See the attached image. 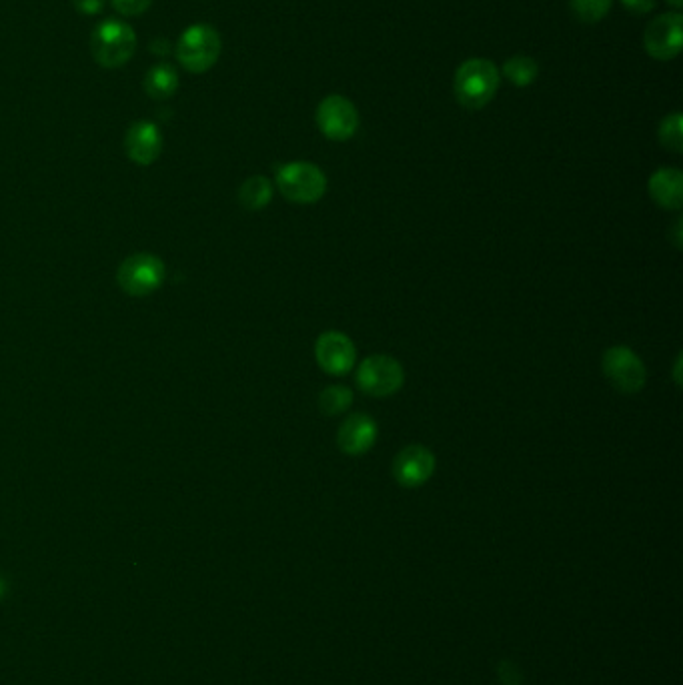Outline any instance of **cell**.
Instances as JSON below:
<instances>
[{
  "label": "cell",
  "instance_id": "19",
  "mask_svg": "<svg viewBox=\"0 0 683 685\" xmlns=\"http://www.w3.org/2000/svg\"><path fill=\"white\" fill-rule=\"evenodd\" d=\"M659 143L673 153L683 151V119L679 113H671L661 121Z\"/></svg>",
  "mask_w": 683,
  "mask_h": 685
},
{
  "label": "cell",
  "instance_id": "20",
  "mask_svg": "<svg viewBox=\"0 0 683 685\" xmlns=\"http://www.w3.org/2000/svg\"><path fill=\"white\" fill-rule=\"evenodd\" d=\"M613 0H571L575 17L583 23H597L607 17Z\"/></svg>",
  "mask_w": 683,
  "mask_h": 685
},
{
  "label": "cell",
  "instance_id": "13",
  "mask_svg": "<svg viewBox=\"0 0 683 685\" xmlns=\"http://www.w3.org/2000/svg\"><path fill=\"white\" fill-rule=\"evenodd\" d=\"M125 149H127V155L133 163L143 165V167L153 165L161 157L163 135H161L157 125L147 123V121H139L127 131Z\"/></svg>",
  "mask_w": 683,
  "mask_h": 685
},
{
  "label": "cell",
  "instance_id": "17",
  "mask_svg": "<svg viewBox=\"0 0 683 685\" xmlns=\"http://www.w3.org/2000/svg\"><path fill=\"white\" fill-rule=\"evenodd\" d=\"M503 73L515 87H529L535 83V79L539 75V65L531 57L517 55V57H511L503 65Z\"/></svg>",
  "mask_w": 683,
  "mask_h": 685
},
{
  "label": "cell",
  "instance_id": "26",
  "mask_svg": "<svg viewBox=\"0 0 683 685\" xmlns=\"http://www.w3.org/2000/svg\"><path fill=\"white\" fill-rule=\"evenodd\" d=\"M3 593H5V583L0 581V595H3Z\"/></svg>",
  "mask_w": 683,
  "mask_h": 685
},
{
  "label": "cell",
  "instance_id": "11",
  "mask_svg": "<svg viewBox=\"0 0 683 685\" xmlns=\"http://www.w3.org/2000/svg\"><path fill=\"white\" fill-rule=\"evenodd\" d=\"M435 473V455L423 445L405 447L393 461V477L401 487L417 489Z\"/></svg>",
  "mask_w": 683,
  "mask_h": 685
},
{
  "label": "cell",
  "instance_id": "15",
  "mask_svg": "<svg viewBox=\"0 0 683 685\" xmlns=\"http://www.w3.org/2000/svg\"><path fill=\"white\" fill-rule=\"evenodd\" d=\"M177 89H179V77L175 69L165 63L155 65L145 77V91L151 99H157V101L169 99L177 93Z\"/></svg>",
  "mask_w": 683,
  "mask_h": 685
},
{
  "label": "cell",
  "instance_id": "9",
  "mask_svg": "<svg viewBox=\"0 0 683 685\" xmlns=\"http://www.w3.org/2000/svg\"><path fill=\"white\" fill-rule=\"evenodd\" d=\"M683 43V17L673 11L655 17L643 37L645 51L655 61H671L681 53Z\"/></svg>",
  "mask_w": 683,
  "mask_h": 685
},
{
  "label": "cell",
  "instance_id": "2",
  "mask_svg": "<svg viewBox=\"0 0 683 685\" xmlns=\"http://www.w3.org/2000/svg\"><path fill=\"white\" fill-rule=\"evenodd\" d=\"M275 181L281 195L295 205L319 203L327 193L325 173L307 161H295L279 167Z\"/></svg>",
  "mask_w": 683,
  "mask_h": 685
},
{
  "label": "cell",
  "instance_id": "18",
  "mask_svg": "<svg viewBox=\"0 0 683 685\" xmlns=\"http://www.w3.org/2000/svg\"><path fill=\"white\" fill-rule=\"evenodd\" d=\"M353 405V391L345 385H329L319 395V407L325 415L345 413Z\"/></svg>",
  "mask_w": 683,
  "mask_h": 685
},
{
  "label": "cell",
  "instance_id": "1",
  "mask_svg": "<svg viewBox=\"0 0 683 685\" xmlns=\"http://www.w3.org/2000/svg\"><path fill=\"white\" fill-rule=\"evenodd\" d=\"M499 89V71L487 59H469L455 71L453 91L461 107L479 111L487 107Z\"/></svg>",
  "mask_w": 683,
  "mask_h": 685
},
{
  "label": "cell",
  "instance_id": "21",
  "mask_svg": "<svg viewBox=\"0 0 683 685\" xmlns=\"http://www.w3.org/2000/svg\"><path fill=\"white\" fill-rule=\"evenodd\" d=\"M115 11L123 17H139L151 9L153 0H111Z\"/></svg>",
  "mask_w": 683,
  "mask_h": 685
},
{
  "label": "cell",
  "instance_id": "5",
  "mask_svg": "<svg viewBox=\"0 0 683 685\" xmlns=\"http://www.w3.org/2000/svg\"><path fill=\"white\" fill-rule=\"evenodd\" d=\"M601 369L605 379L625 395L639 393L647 383V369L641 357L625 347V345H613L603 353Z\"/></svg>",
  "mask_w": 683,
  "mask_h": 685
},
{
  "label": "cell",
  "instance_id": "22",
  "mask_svg": "<svg viewBox=\"0 0 683 685\" xmlns=\"http://www.w3.org/2000/svg\"><path fill=\"white\" fill-rule=\"evenodd\" d=\"M73 5L81 15L93 17V15H99L103 11L105 0H73Z\"/></svg>",
  "mask_w": 683,
  "mask_h": 685
},
{
  "label": "cell",
  "instance_id": "8",
  "mask_svg": "<svg viewBox=\"0 0 683 685\" xmlns=\"http://www.w3.org/2000/svg\"><path fill=\"white\" fill-rule=\"evenodd\" d=\"M315 119L319 131L335 143H345L359 131V111L341 95L325 97L317 107Z\"/></svg>",
  "mask_w": 683,
  "mask_h": 685
},
{
  "label": "cell",
  "instance_id": "25",
  "mask_svg": "<svg viewBox=\"0 0 683 685\" xmlns=\"http://www.w3.org/2000/svg\"><path fill=\"white\" fill-rule=\"evenodd\" d=\"M667 3H669L671 7H675V9H679V7L683 5V0H667Z\"/></svg>",
  "mask_w": 683,
  "mask_h": 685
},
{
  "label": "cell",
  "instance_id": "24",
  "mask_svg": "<svg viewBox=\"0 0 683 685\" xmlns=\"http://www.w3.org/2000/svg\"><path fill=\"white\" fill-rule=\"evenodd\" d=\"M679 365H681V355H679V357H677V363H675V375H673V377H675V383H677V385H681V375H679Z\"/></svg>",
  "mask_w": 683,
  "mask_h": 685
},
{
  "label": "cell",
  "instance_id": "3",
  "mask_svg": "<svg viewBox=\"0 0 683 685\" xmlns=\"http://www.w3.org/2000/svg\"><path fill=\"white\" fill-rule=\"evenodd\" d=\"M95 61L105 69L127 65L137 51V35L123 21H103L91 39Z\"/></svg>",
  "mask_w": 683,
  "mask_h": 685
},
{
  "label": "cell",
  "instance_id": "7",
  "mask_svg": "<svg viewBox=\"0 0 683 685\" xmlns=\"http://www.w3.org/2000/svg\"><path fill=\"white\" fill-rule=\"evenodd\" d=\"M405 383L401 363L389 355H371L357 369V385L371 397L395 395Z\"/></svg>",
  "mask_w": 683,
  "mask_h": 685
},
{
  "label": "cell",
  "instance_id": "23",
  "mask_svg": "<svg viewBox=\"0 0 683 685\" xmlns=\"http://www.w3.org/2000/svg\"><path fill=\"white\" fill-rule=\"evenodd\" d=\"M621 3L633 15H647L655 9V0H621Z\"/></svg>",
  "mask_w": 683,
  "mask_h": 685
},
{
  "label": "cell",
  "instance_id": "16",
  "mask_svg": "<svg viewBox=\"0 0 683 685\" xmlns=\"http://www.w3.org/2000/svg\"><path fill=\"white\" fill-rule=\"evenodd\" d=\"M273 199V185L265 177H251L239 189V201L247 211H261Z\"/></svg>",
  "mask_w": 683,
  "mask_h": 685
},
{
  "label": "cell",
  "instance_id": "6",
  "mask_svg": "<svg viewBox=\"0 0 683 685\" xmlns=\"http://www.w3.org/2000/svg\"><path fill=\"white\" fill-rule=\"evenodd\" d=\"M117 281L127 295L147 297L163 285L165 265L151 253H137L121 263Z\"/></svg>",
  "mask_w": 683,
  "mask_h": 685
},
{
  "label": "cell",
  "instance_id": "10",
  "mask_svg": "<svg viewBox=\"0 0 683 685\" xmlns=\"http://www.w3.org/2000/svg\"><path fill=\"white\" fill-rule=\"evenodd\" d=\"M315 359L329 375H345L355 367L357 347L353 339L341 331H325L315 343Z\"/></svg>",
  "mask_w": 683,
  "mask_h": 685
},
{
  "label": "cell",
  "instance_id": "12",
  "mask_svg": "<svg viewBox=\"0 0 683 685\" xmlns=\"http://www.w3.org/2000/svg\"><path fill=\"white\" fill-rule=\"evenodd\" d=\"M377 433L379 429L373 417L365 413H353L341 423L339 433H337V443L345 455L359 457V455H365L375 445Z\"/></svg>",
  "mask_w": 683,
  "mask_h": 685
},
{
  "label": "cell",
  "instance_id": "4",
  "mask_svg": "<svg viewBox=\"0 0 683 685\" xmlns=\"http://www.w3.org/2000/svg\"><path fill=\"white\" fill-rule=\"evenodd\" d=\"M221 37L209 25L189 27L177 43V59L189 73L201 75L213 69L221 57Z\"/></svg>",
  "mask_w": 683,
  "mask_h": 685
},
{
  "label": "cell",
  "instance_id": "14",
  "mask_svg": "<svg viewBox=\"0 0 683 685\" xmlns=\"http://www.w3.org/2000/svg\"><path fill=\"white\" fill-rule=\"evenodd\" d=\"M649 197L663 209L677 211L683 205V175L679 169L661 167L647 183Z\"/></svg>",
  "mask_w": 683,
  "mask_h": 685
}]
</instances>
